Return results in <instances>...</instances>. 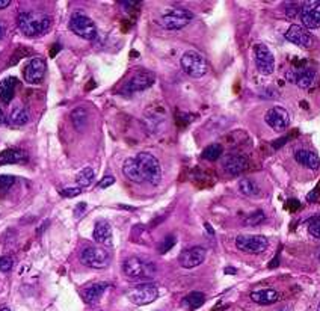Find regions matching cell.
Masks as SVG:
<instances>
[{
	"label": "cell",
	"instance_id": "obj_1",
	"mask_svg": "<svg viewBox=\"0 0 320 311\" xmlns=\"http://www.w3.org/2000/svg\"><path fill=\"white\" fill-rule=\"evenodd\" d=\"M17 26L26 36H41L50 29L52 18L46 14L23 11L17 17Z\"/></svg>",
	"mask_w": 320,
	"mask_h": 311
},
{
	"label": "cell",
	"instance_id": "obj_2",
	"mask_svg": "<svg viewBox=\"0 0 320 311\" xmlns=\"http://www.w3.org/2000/svg\"><path fill=\"white\" fill-rule=\"evenodd\" d=\"M136 162L139 165V169H141L145 182H148L151 186L160 184L162 168H160V162L156 156H153L151 153H139L136 156Z\"/></svg>",
	"mask_w": 320,
	"mask_h": 311
},
{
	"label": "cell",
	"instance_id": "obj_3",
	"mask_svg": "<svg viewBox=\"0 0 320 311\" xmlns=\"http://www.w3.org/2000/svg\"><path fill=\"white\" fill-rule=\"evenodd\" d=\"M123 272L129 280L139 281L144 278H151L156 272V267L153 263H147L137 257H129L123 263Z\"/></svg>",
	"mask_w": 320,
	"mask_h": 311
},
{
	"label": "cell",
	"instance_id": "obj_4",
	"mask_svg": "<svg viewBox=\"0 0 320 311\" xmlns=\"http://www.w3.org/2000/svg\"><path fill=\"white\" fill-rule=\"evenodd\" d=\"M180 64H182V68L187 76L193 79H201L203 76H206L207 70H209L206 57L195 50H187L182 56Z\"/></svg>",
	"mask_w": 320,
	"mask_h": 311
},
{
	"label": "cell",
	"instance_id": "obj_5",
	"mask_svg": "<svg viewBox=\"0 0 320 311\" xmlns=\"http://www.w3.org/2000/svg\"><path fill=\"white\" fill-rule=\"evenodd\" d=\"M192 20H193V14L190 11L183 9V8H174L162 14V17L159 18V25L168 30H178L187 26Z\"/></svg>",
	"mask_w": 320,
	"mask_h": 311
},
{
	"label": "cell",
	"instance_id": "obj_6",
	"mask_svg": "<svg viewBox=\"0 0 320 311\" xmlns=\"http://www.w3.org/2000/svg\"><path fill=\"white\" fill-rule=\"evenodd\" d=\"M159 296L157 285L151 283H144L132 287L130 290L126 291V298L134 304V305H148L154 302Z\"/></svg>",
	"mask_w": 320,
	"mask_h": 311
},
{
	"label": "cell",
	"instance_id": "obj_7",
	"mask_svg": "<svg viewBox=\"0 0 320 311\" xmlns=\"http://www.w3.org/2000/svg\"><path fill=\"white\" fill-rule=\"evenodd\" d=\"M236 246L242 252L258 256L266 251L269 240L260 234H240L236 237Z\"/></svg>",
	"mask_w": 320,
	"mask_h": 311
},
{
	"label": "cell",
	"instance_id": "obj_8",
	"mask_svg": "<svg viewBox=\"0 0 320 311\" xmlns=\"http://www.w3.org/2000/svg\"><path fill=\"white\" fill-rule=\"evenodd\" d=\"M70 29L73 30L74 35H77L79 38H83L86 41H92V40L97 38V27H95V23L89 17H86L85 14H82V12H74L71 15Z\"/></svg>",
	"mask_w": 320,
	"mask_h": 311
},
{
	"label": "cell",
	"instance_id": "obj_9",
	"mask_svg": "<svg viewBox=\"0 0 320 311\" xmlns=\"http://www.w3.org/2000/svg\"><path fill=\"white\" fill-rule=\"evenodd\" d=\"M80 260L88 267L105 269L110 263V252L100 246H86L80 254Z\"/></svg>",
	"mask_w": 320,
	"mask_h": 311
},
{
	"label": "cell",
	"instance_id": "obj_10",
	"mask_svg": "<svg viewBox=\"0 0 320 311\" xmlns=\"http://www.w3.org/2000/svg\"><path fill=\"white\" fill-rule=\"evenodd\" d=\"M156 83V76L151 71H136L132 77L129 79L124 86H123V92L126 94H134V92H141L145 91L148 88H151Z\"/></svg>",
	"mask_w": 320,
	"mask_h": 311
},
{
	"label": "cell",
	"instance_id": "obj_11",
	"mask_svg": "<svg viewBox=\"0 0 320 311\" xmlns=\"http://www.w3.org/2000/svg\"><path fill=\"white\" fill-rule=\"evenodd\" d=\"M47 65L43 57H32L23 70V77L29 85H39L46 77Z\"/></svg>",
	"mask_w": 320,
	"mask_h": 311
},
{
	"label": "cell",
	"instance_id": "obj_12",
	"mask_svg": "<svg viewBox=\"0 0 320 311\" xmlns=\"http://www.w3.org/2000/svg\"><path fill=\"white\" fill-rule=\"evenodd\" d=\"M265 121L266 124L275 131H284L290 124V115L289 112L281 107V106H275L270 107L265 115Z\"/></svg>",
	"mask_w": 320,
	"mask_h": 311
},
{
	"label": "cell",
	"instance_id": "obj_13",
	"mask_svg": "<svg viewBox=\"0 0 320 311\" xmlns=\"http://www.w3.org/2000/svg\"><path fill=\"white\" fill-rule=\"evenodd\" d=\"M254 56H255V65H257V70L269 76L275 71V57L272 52L269 50V47L265 44H257L254 47Z\"/></svg>",
	"mask_w": 320,
	"mask_h": 311
},
{
	"label": "cell",
	"instance_id": "obj_14",
	"mask_svg": "<svg viewBox=\"0 0 320 311\" xmlns=\"http://www.w3.org/2000/svg\"><path fill=\"white\" fill-rule=\"evenodd\" d=\"M206 254H207V251L203 246H193V248L185 249L178 256V263L185 269H193V267H198L199 264L204 263Z\"/></svg>",
	"mask_w": 320,
	"mask_h": 311
},
{
	"label": "cell",
	"instance_id": "obj_15",
	"mask_svg": "<svg viewBox=\"0 0 320 311\" xmlns=\"http://www.w3.org/2000/svg\"><path fill=\"white\" fill-rule=\"evenodd\" d=\"M286 40L289 43H292L297 47H304V49H308L313 46V36L311 33L308 32V29L299 26V25H292L289 27V30L286 32Z\"/></svg>",
	"mask_w": 320,
	"mask_h": 311
},
{
	"label": "cell",
	"instance_id": "obj_16",
	"mask_svg": "<svg viewBox=\"0 0 320 311\" xmlns=\"http://www.w3.org/2000/svg\"><path fill=\"white\" fill-rule=\"evenodd\" d=\"M301 20L305 29L320 27V2H307L302 5Z\"/></svg>",
	"mask_w": 320,
	"mask_h": 311
},
{
	"label": "cell",
	"instance_id": "obj_17",
	"mask_svg": "<svg viewBox=\"0 0 320 311\" xmlns=\"http://www.w3.org/2000/svg\"><path fill=\"white\" fill-rule=\"evenodd\" d=\"M286 79L289 82H292L294 85H297L301 89H308L314 80H316V71L311 68H302V70H292L287 71Z\"/></svg>",
	"mask_w": 320,
	"mask_h": 311
},
{
	"label": "cell",
	"instance_id": "obj_18",
	"mask_svg": "<svg viewBox=\"0 0 320 311\" xmlns=\"http://www.w3.org/2000/svg\"><path fill=\"white\" fill-rule=\"evenodd\" d=\"M248 166H249L248 159L242 154H228L222 160V168L230 176H239L248 169Z\"/></svg>",
	"mask_w": 320,
	"mask_h": 311
},
{
	"label": "cell",
	"instance_id": "obj_19",
	"mask_svg": "<svg viewBox=\"0 0 320 311\" xmlns=\"http://www.w3.org/2000/svg\"><path fill=\"white\" fill-rule=\"evenodd\" d=\"M107 287H109L107 283H92V284H88L82 290V298H83V301L88 305H95L102 299V296L106 291Z\"/></svg>",
	"mask_w": 320,
	"mask_h": 311
},
{
	"label": "cell",
	"instance_id": "obj_20",
	"mask_svg": "<svg viewBox=\"0 0 320 311\" xmlns=\"http://www.w3.org/2000/svg\"><path fill=\"white\" fill-rule=\"evenodd\" d=\"M92 237L97 243L110 246L112 245V228L107 221H98L94 227Z\"/></svg>",
	"mask_w": 320,
	"mask_h": 311
},
{
	"label": "cell",
	"instance_id": "obj_21",
	"mask_svg": "<svg viewBox=\"0 0 320 311\" xmlns=\"http://www.w3.org/2000/svg\"><path fill=\"white\" fill-rule=\"evenodd\" d=\"M294 159L299 165L308 168V169H313V171H317L320 168V159L319 156L313 151H308V150H297L294 153Z\"/></svg>",
	"mask_w": 320,
	"mask_h": 311
},
{
	"label": "cell",
	"instance_id": "obj_22",
	"mask_svg": "<svg viewBox=\"0 0 320 311\" xmlns=\"http://www.w3.org/2000/svg\"><path fill=\"white\" fill-rule=\"evenodd\" d=\"M27 153L18 148H8L0 153V165H15V163H26Z\"/></svg>",
	"mask_w": 320,
	"mask_h": 311
},
{
	"label": "cell",
	"instance_id": "obj_23",
	"mask_svg": "<svg viewBox=\"0 0 320 311\" xmlns=\"http://www.w3.org/2000/svg\"><path fill=\"white\" fill-rule=\"evenodd\" d=\"M278 291L273 288H262V290H255L251 293V299L255 304L260 305H272L278 301Z\"/></svg>",
	"mask_w": 320,
	"mask_h": 311
},
{
	"label": "cell",
	"instance_id": "obj_24",
	"mask_svg": "<svg viewBox=\"0 0 320 311\" xmlns=\"http://www.w3.org/2000/svg\"><path fill=\"white\" fill-rule=\"evenodd\" d=\"M123 174L126 176L127 180L133 183H144L145 179L139 169V165L136 162V159H127L123 165Z\"/></svg>",
	"mask_w": 320,
	"mask_h": 311
},
{
	"label": "cell",
	"instance_id": "obj_25",
	"mask_svg": "<svg viewBox=\"0 0 320 311\" xmlns=\"http://www.w3.org/2000/svg\"><path fill=\"white\" fill-rule=\"evenodd\" d=\"M17 83L18 82L15 77H6L0 82V100L3 103H11V100L14 99V94H15Z\"/></svg>",
	"mask_w": 320,
	"mask_h": 311
},
{
	"label": "cell",
	"instance_id": "obj_26",
	"mask_svg": "<svg viewBox=\"0 0 320 311\" xmlns=\"http://www.w3.org/2000/svg\"><path fill=\"white\" fill-rule=\"evenodd\" d=\"M29 120H30V115H29L26 107L18 106V107H15V109L9 113V118H8L6 121H8V124L12 126V127H23L25 124L29 123Z\"/></svg>",
	"mask_w": 320,
	"mask_h": 311
},
{
	"label": "cell",
	"instance_id": "obj_27",
	"mask_svg": "<svg viewBox=\"0 0 320 311\" xmlns=\"http://www.w3.org/2000/svg\"><path fill=\"white\" fill-rule=\"evenodd\" d=\"M88 120H89V112L86 107H76L73 112H71V123L74 126V129L77 131H82V130L86 127L88 124Z\"/></svg>",
	"mask_w": 320,
	"mask_h": 311
},
{
	"label": "cell",
	"instance_id": "obj_28",
	"mask_svg": "<svg viewBox=\"0 0 320 311\" xmlns=\"http://www.w3.org/2000/svg\"><path fill=\"white\" fill-rule=\"evenodd\" d=\"M204 302H206L204 293H201V291H192V293H189L187 296L183 298V302L182 304L189 311H195L196 308H199L201 305H204Z\"/></svg>",
	"mask_w": 320,
	"mask_h": 311
},
{
	"label": "cell",
	"instance_id": "obj_29",
	"mask_svg": "<svg viewBox=\"0 0 320 311\" xmlns=\"http://www.w3.org/2000/svg\"><path fill=\"white\" fill-rule=\"evenodd\" d=\"M239 190L249 198H258L262 195V189L257 183L251 179H243L239 182Z\"/></svg>",
	"mask_w": 320,
	"mask_h": 311
},
{
	"label": "cell",
	"instance_id": "obj_30",
	"mask_svg": "<svg viewBox=\"0 0 320 311\" xmlns=\"http://www.w3.org/2000/svg\"><path fill=\"white\" fill-rule=\"evenodd\" d=\"M94 179H95L94 169L91 166H86L82 171H79V174L76 176V183L79 184V187H88V186L92 184Z\"/></svg>",
	"mask_w": 320,
	"mask_h": 311
},
{
	"label": "cell",
	"instance_id": "obj_31",
	"mask_svg": "<svg viewBox=\"0 0 320 311\" xmlns=\"http://www.w3.org/2000/svg\"><path fill=\"white\" fill-rule=\"evenodd\" d=\"M222 153H224V147H222L221 144H212V145H209V147H206V148L203 150L201 157H203L204 160L214 162V160H217V159L222 156Z\"/></svg>",
	"mask_w": 320,
	"mask_h": 311
},
{
	"label": "cell",
	"instance_id": "obj_32",
	"mask_svg": "<svg viewBox=\"0 0 320 311\" xmlns=\"http://www.w3.org/2000/svg\"><path fill=\"white\" fill-rule=\"evenodd\" d=\"M266 221V215L263 210H255L252 211L251 215H248L245 219H243V225L246 227H258L260 224H263Z\"/></svg>",
	"mask_w": 320,
	"mask_h": 311
},
{
	"label": "cell",
	"instance_id": "obj_33",
	"mask_svg": "<svg viewBox=\"0 0 320 311\" xmlns=\"http://www.w3.org/2000/svg\"><path fill=\"white\" fill-rule=\"evenodd\" d=\"M301 11H302V5L297 2H289L284 5V12L289 18H294L297 14H301Z\"/></svg>",
	"mask_w": 320,
	"mask_h": 311
},
{
	"label": "cell",
	"instance_id": "obj_34",
	"mask_svg": "<svg viewBox=\"0 0 320 311\" xmlns=\"http://www.w3.org/2000/svg\"><path fill=\"white\" fill-rule=\"evenodd\" d=\"M15 179L12 176H0V195H6L9 189L14 186Z\"/></svg>",
	"mask_w": 320,
	"mask_h": 311
},
{
	"label": "cell",
	"instance_id": "obj_35",
	"mask_svg": "<svg viewBox=\"0 0 320 311\" xmlns=\"http://www.w3.org/2000/svg\"><path fill=\"white\" fill-rule=\"evenodd\" d=\"M175 245V237L174 236H168L163 239V242L160 243L159 246V252L160 254H166L169 249H172V246Z\"/></svg>",
	"mask_w": 320,
	"mask_h": 311
},
{
	"label": "cell",
	"instance_id": "obj_36",
	"mask_svg": "<svg viewBox=\"0 0 320 311\" xmlns=\"http://www.w3.org/2000/svg\"><path fill=\"white\" fill-rule=\"evenodd\" d=\"M308 233L313 237L320 239V218H314L313 221H310L308 224Z\"/></svg>",
	"mask_w": 320,
	"mask_h": 311
},
{
	"label": "cell",
	"instance_id": "obj_37",
	"mask_svg": "<svg viewBox=\"0 0 320 311\" xmlns=\"http://www.w3.org/2000/svg\"><path fill=\"white\" fill-rule=\"evenodd\" d=\"M80 193H82V187H67V189L61 190V195L65 197V198H74Z\"/></svg>",
	"mask_w": 320,
	"mask_h": 311
},
{
	"label": "cell",
	"instance_id": "obj_38",
	"mask_svg": "<svg viewBox=\"0 0 320 311\" xmlns=\"http://www.w3.org/2000/svg\"><path fill=\"white\" fill-rule=\"evenodd\" d=\"M12 264H14V261H12L11 257H8V256L0 257V272H8V270H11V269H12Z\"/></svg>",
	"mask_w": 320,
	"mask_h": 311
},
{
	"label": "cell",
	"instance_id": "obj_39",
	"mask_svg": "<svg viewBox=\"0 0 320 311\" xmlns=\"http://www.w3.org/2000/svg\"><path fill=\"white\" fill-rule=\"evenodd\" d=\"M113 183H115V177L107 176V177H105L102 182L98 183V187H100V189H106V187H109V186H112Z\"/></svg>",
	"mask_w": 320,
	"mask_h": 311
},
{
	"label": "cell",
	"instance_id": "obj_40",
	"mask_svg": "<svg viewBox=\"0 0 320 311\" xmlns=\"http://www.w3.org/2000/svg\"><path fill=\"white\" fill-rule=\"evenodd\" d=\"M85 210H86V203H79L76 210H74V215H76V216H80Z\"/></svg>",
	"mask_w": 320,
	"mask_h": 311
},
{
	"label": "cell",
	"instance_id": "obj_41",
	"mask_svg": "<svg viewBox=\"0 0 320 311\" xmlns=\"http://www.w3.org/2000/svg\"><path fill=\"white\" fill-rule=\"evenodd\" d=\"M52 47H53V49L50 50V56H52V57H54V56H56V53L61 52V46H59V44H53Z\"/></svg>",
	"mask_w": 320,
	"mask_h": 311
},
{
	"label": "cell",
	"instance_id": "obj_42",
	"mask_svg": "<svg viewBox=\"0 0 320 311\" xmlns=\"http://www.w3.org/2000/svg\"><path fill=\"white\" fill-rule=\"evenodd\" d=\"M316 197H317V189H314V190H313V192L307 197V200H308V201H314V200H316Z\"/></svg>",
	"mask_w": 320,
	"mask_h": 311
},
{
	"label": "cell",
	"instance_id": "obj_43",
	"mask_svg": "<svg viewBox=\"0 0 320 311\" xmlns=\"http://www.w3.org/2000/svg\"><path fill=\"white\" fill-rule=\"evenodd\" d=\"M5 33H6V27H5V25H3V23L0 22V40H3Z\"/></svg>",
	"mask_w": 320,
	"mask_h": 311
},
{
	"label": "cell",
	"instance_id": "obj_44",
	"mask_svg": "<svg viewBox=\"0 0 320 311\" xmlns=\"http://www.w3.org/2000/svg\"><path fill=\"white\" fill-rule=\"evenodd\" d=\"M9 5H11L9 0H0V9H3V8H6V6H9Z\"/></svg>",
	"mask_w": 320,
	"mask_h": 311
},
{
	"label": "cell",
	"instance_id": "obj_45",
	"mask_svg": "<svg viewBox=\"0 0 320 311\" xmlns=\"http://www.w3.org/2000/svg\"><path fill=\"white\" fill-rule=\"evenodd\" d=\"M6 123V118H5V113H3V110L0 109V126H3Z\"/></svg>",
	"mask_w": 320,
	"mask_h": 311
},
{
	"label": "cell",
	"instance_id": "obj_46",
	"mask_svg": "<svg viewBox=\"0 0 320 311\" xmlns=\"http://www.w3.org/2000/svg\"><path fill=\"white\" fill-rule=\"evenodd\" d=\"M236 272H237L236 269H230V267H228V269H225V274H236Z\"/></svg>",
	"mask_w": 320,
	"mask_h": 311
},
{
	"label": "cell",
	"instance_id": "obj_47",
	"mask_svg": "<svg viewBox=\"0 0 320 311\" xmlns=\"http://www.w3.org/2000/svg\"><path fill=\"white\" fill-rule=\"evenodd\" d=\"M0 311H11V310H9V308H6V307H5V308H0Z\"/></svg>",
	"mask_w": 320,
	"mask_h": 311
},
{
	"label": "cell",
	"instance_id": "obj_48",
	"mask_svg": "<svg viewBox=\"0 0 320 311\" xmlns=\"http://www.w3.org/2000/svg\"><path fill=\"white\" fill-rule=\"evenodd\" d=\"M317 311H320V304H319V307H317Z\"/></svg>",
	"mask_w": 320,
	"mask_h": 311
}]
</instances>
